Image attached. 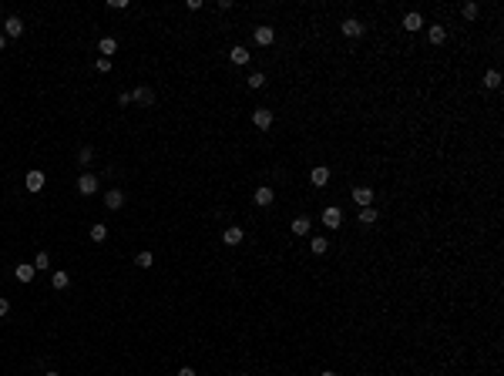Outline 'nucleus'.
Returning a JSON list of instances; mask_svg holds the SVG:
<instances>
[{"label":"nucleus","instance_id":"6","mask_svg":"<svg viewBox=\"0 0 504 376\" xmlns=\"http://www.w3.org/2000/svg\"><path fill=\"white\" fill-rule=\"evenodd\" d=\"M340 31H343L346 37H360V34H363V24L356 20V17H346L343 24H340Z\"/></svg>","mask_w":504,"mask_h":376},{"label":"nucleus","instance_id":"11","mask_svg":"<svg viewBox=\"0 0 504 376\" xmlns=\"http://www.w3.org/2000/svg\"><path fill=\"white\" fill-rule=\"evenodd\" d=\"M27 192H44V171H27Z\"/></svg>","mask_w":504,"mask_h":376},{"label":"nucleus","instance_id":"17","mask_svg":"<svg viewBox=\"0 0 504 376\" xmlns=\"http://www.w3.org/2000/svg\"><path fill=\"white\" fill-rule=\"evenodd\" d=\"M309 225H313V222H309L306 215H296L289 229H293V235H309Z\"/></svg>","mask_w":504,"mask_h":376},{"label":"nucleus","instance_id":"30","mask_svg":"<svg viewBox=\"0 0 504 376\" xmlns=\"http://www.w3.org/2000/svg\"><path fill=\"white\" fill-rule=\"evenodd\" d=\"M94 67H98L101 74H108V71H111V61H108V57H98V61H94Z\"/></svg>","mask_w":504,"mask_h":376},{"label":"nucleus","instance_id":"35","mask_svg":"<svg viewBox=\"0 0 504 376\" xmlns=\"http://www.w3.org/2000/svg\"><path fill=\"white\" fill-rule=\"evenodd\" d=\"M44 376H57V373H54V369H51V373H44Z\"/></svg>","mask_w":504,"mask_h":376},{"label":"nucleus","instance_id":"9","mask_svg":"<svg viewBox=\"0 0 504 376\" xmlns=\"http://www.w3.org/2000/svg\"><path fill=\"white\" fill-rule=\"evenodd\" d=\"M309 182L316 185V188H326V185H329V168H326V165H320V168H313Z\"/></svg>","mask_w":504,"mask_h":376},{"label":"nucleus","instance_id":"28","mask_svg":"<svg viewBox=\"0 0 504 376\" xmlns=\"http://www.w3.org/2000/svg\"><path fill=\"white\" fill-rule=\"evenodd\" d=\"M262 84H266V74H262V71L249 74V88H262Z\"/></svg>","mask_w":504,"mask_h":376},{"label":"nucleus","instance_id":"3","mask_svg":"<svg viewBox=\"0 0 504 376\" xmlns=\"http://www.w3.org/2000/svg\"><path fill=\"white\" fill-rule=\"evenodd\" d=\"M252 37H256L259 47H269L272 40H276V31H272V27H256V31H252Z\"/></svg>","mask_w":504,"mask_h":376},{"label":"nucleus","instance_id":"31","mask_svg":"<svg viewBox=\"0 0 504 376\" xmlns=\"http://www.w3.org/2000/svg\"><path fill=\"white\" fill-rule=\"evenodd\" d=\"M108 7H111V10H125V7H128V0H108Z\"/></svg>","mask_w":504,"mask_h":376},{"label":"nucleus","instance_id":"2","mask_svg":"<svg viewBox=\"0 0 504 376\" xmlns=\"http://www.w3.org/2000/svg\"><path fill=\"white\" fill-rule=\"evenodd\" d=\"M353 202H356L360 208L373 205V188H367V185H360V188H353Z\"/></svg>","mask_w":504,"mask_h":376},{"label":"nucleus","instance_id":"15","mask_svg":"<svg viewBox=\"0 0 504 376\" xmlns=\"http://www.w3.org/2000/svg\"><path fill=\"white\" fill-rule=\"evenodd\" d=\"M420 27H424V17L417 14V10H410V14L403 17V31H410V34H414V31H420Z\"/></svg>","mask_w":504,"mask_h":376},{"label":"nucleus","instance_id":"33","mask_svg":"<svg viewBox=\"0 0 504 376\" xmlns=\"http://www.w3.org/2000/svg\"><path fill=\"white\" fill-rule=\"evenodd\" d=\"M178 376H195V369L192 366H182V369H178Z\"/></svg>","mask_w":504,"mask_h":376},{"label":"nucleus","instance_id":"21","mask_svg":"<svg viewBox=\"0 0 504 376\" xmlns=\"http://www.w3.org/2000/svg\"><path fill=\"white\" fill-rule=\"evenodd\" d=\"M309 248L316 252V256H323V252L329 248V239H323V235H316V239H309Z\"/></svg>","mask_w":504,"mask_h":376},{"label":"nucleus","instance_id":"34","mask_svg":"<svg viewBox=\"0 0 504 376\" xmlns=\"http://www.w3.org/2000/svg\"><path fill=\"white\" fill-rule=\"evenodd\" d=\"M7 47V34H0V51Z\"/></svg>","mask_w":504,"mask_h":376},{"label":"nucleus","instance_id":"24","mask_svg":"<svg viewBox=\"0 0 504 376\" xmlns=\"http://www.w3.org/2000/svg\"><path fill=\"white\" fill-rule=\"evenodd\" d=\"M360 222H363V225H373V222H376V208H373V205L360 208Z\"/></svg>","mask_w":504,"mask_h":376},{"label":"nucleus","instance_id":"18","mask_svg":"<svg viewBox=\"0 0 504 376\" xmlns=\"http://www.w3.org/2000/svg\"><path fill=\"white\" fill-rule=\"evenodd\" d=\"M229 61H232V64H249V51L242 47V44H235V47L229 51Z\"/></svg>","mask_w":504,"mask_h":376},{"label":"nucleus","instance_id":"10","mask_svg":"<svg viewBox=\"0 0 504 376\" xmlns=\"http://www.w3.org/2000/svg\"><path fill=\"white\" fill-rule=\"evenodd\" d=\"M4 31H7V37H20V34H24V20H20V17H7V20H4Z\"/></svg>","mask_w":504,"mask_h":376},{"label":"nucleus","instance_id":"1","mask_svg":"<svg viewBox=\"0 0 504 376\" xmlns=\"http://www.w3.org/2000/svg\"><path fill=\"white\" fill-rule=\"evenodd\" d=\"M323 225H326V229H340V225H343V212H340V205H326L323 208Z\"/></svg>","mask_w":504,"mask_h":376},{"label":"nucleus","instance_id":"12","mask_svg":"<svg viewBox=\"0 0 504 376\" xmlns=\"http://www.w3.org/2000/svg\"><path fill=\"white\" fill-rule=\"evenodd\" d=\"M51 286L54 289H67L71 286V275H67L64 269H51Z\"/></svg>","mask_w":504,"mask_h":376},{"label":"nucleus","instance_id":"20","mask_svg":"<svg viewBox=\"0 0 504 376\" xmlns=\"http://www.w3.org/2000/svg\"><path fill=\"white\" fill-rule=\"evenodd\" d=\"M444 40H447V31H444L440 24H434V27H430V44H434V47H440Z\"/></svg>","mask_w":504,"mask_h":376},{"label":"nucleus","instance_id":"36","mask_svg":"<svg viewBox=\"0 0 504 376\" xmlns=\"http://www.w3.org/2000/svg\"><path fill=\"white\" fill-rule=\"evenodd\" d=\"M320 376H333V373H329V369H326V373H320Z\"/></svg>","mask_w":504,"mask_h":376},{"label":"nucleus","instance_id":"23","mask_svg":"<svg viewBox=\"0 0 504 376\" xmlns=\"http://www.w3.org/2000/svg\"><path fill=\"white\" fill-rule=\"evenodd\" d=\"M152 262H155L152 252H138V256H135V265H138V269H152Z\"/></svg>","mask_w":504,"mask_h":376},{"label":"nucleus","instance_id":"4","mask_svg":"<svg viewBox=\"0 0 504 376\" xmlns=\"http://www.w3.org/2000/svg\"><path fill=\"white\" fill-rule=\"evenodd\" d=\"M125 205V195H121V188H108V192H104V208H121Z\"/></svg>","mask_w":504,"mask_h":376},{"label":"nucleus","instance_id":"26","mask_svg":"<svg viewBox=\"0 0 504 376\" xmlns=\"http://www.w3.org/2000/svg\"><path fill=\"white\" fill-rule=\"evenodd\" d=\"M91 158H94V148H91V144H84V148L78 152V161H81V165H91Z\"/></svg>","mask_w":504,"mask_h":376},{"label":"nucleus","instance_id":"19","mask_svg":"<svg viewBox=\"0 0 504 376\" xmlns=\"http://www.w3.org/2000/svg\"><path fill=\"white\" fill-rule=\"evenodd\" d=\"M98 51H101V54L108 57V61H111V54L118 51V40H114V37H101V44H98Z\"/></svg>","mask_w":504,"mask_h":376},{"label":"nucleus","instance_id":"27","mask_svg":"<svg viewBox=\"0 0 504 376\" xmlns=\"http://www.w3.org/2000/svg\"><path fill=\"white\" fill-rule=\"evenodd\" d=\"M461 14H464V20H474V17L481 14V7H477V4H464V7H461Z\"/></svg>","mask_w":504,"mask_h":376},{"label":"nucleus","instance_id":"14","mask_svg":"<svg viewBox=\"0 0 504 376\" xmlns=\"http://www.w3.org/2000/svg\"><path fill=\"white\" fill-rule=\"evenodd\" d=\"M252 121H256V128H269V124H272V111H269V108H256V114H252Z\"/></svg>","mask_w":504,"mask_h":376},{"label":"nucleus","instance_id":"37","mask_svg":"<svg viewBox=\"0 0 504 376\" xmlns=\"http://www.w3.org/2000/svg\"><path fill=\"white\" fill-rule=\"evenodd\" d=\"M235 376H246V373H235Z\"/></svg>","mask_w":504,"mask_h":376},{"label":"nucleus","instance_id":"16","mask_svg":"<svg viewBox=\"0 0 504 376\" xmlns=\"http://www.w3.org/2000/svg\"><path fill=\"white\" fill-rule=\"evenodd\" d=\"M222 242H225V245H242V229H239V225L225 229V232H222Z\"/></svg>","mask_w":504,"mask_h":376},{"label":"nucleus","instance_id":"32","mask_svg":"<svg viewBox=\"0 0 504 376\" xmlns=\"http://www.w3.org/2000/svg\"><path fill=\"white\" fill-rule=\"evenodd\" d=\"M7 312H10V303H7V299H4V296H0V319H4Z\"/></svg>","mask_w":504,"mask_h":376},{"label":"nucleus","instance_id":"8","mask_svg":"<svg viewBox=\"0 0 504 376\" xmlns=\"http://www.w3.org/2000/svg\"><path fill=\"white\" fill-rule=\"evenodd\" d=\"M131 101L145 104V108H152V104H155V91H152V88H135V94H131Z\"/></svg>","mask_w":504,"mask_h":376},{"label":"nucleus","instance_id":"25","mask_svg":"<svg viewBox=\"0 0 504 376\" xmlns=\"http://www.w3.org/2000/svg\"><path fill=\"white\" fill-rule=\"evenodd\" d=\"M108 239V225H91V242H104Z\"/></svg>","mask_w":504,"mask_h":376},{"label":"nucleus","instance_id":"5","mask_svg":"<svg viewBox=\"0 0 504 376\" xmlns=\"http://www.w3.org/2000/svg\"><path fill=\"white\" fill-rule=\"evenodd\" d=\"M272 198H276V192H272L269 185H262V188H256V195H252V202H256L259 208H266V205H272Z\"/></svg>","mask_w":504,"mask_h":376},{"label":"nucleus","instance_id":"13","mask_svg":"<svg viewBox=\"0 0 504 376\" xmlns=\"http://www.w3.org/2000/svg\"><path fill=\"white\" fill-rule=\"evenodd\" d=\"M14 275H17L20 282H31L34 275H37V269H34L31 262H20V265H14Z\"/></svg>","mask_w":504,"mask_h":376},{"label":"nucleus","instance_id":"22","mask_svg":"<svg viewBox=\"0 0 504 376\" xmlns=\"http://www.w3.org/2000/svg\"><path fill=\"white\" fill-rule=\"evenodd\" d=\"M484 88H488V91L501 88V74H497V71H488V74H484Z\"/></svg>","mask_w":504,"mask_h":376},{"label":"nucleus","instance_id":"29","mask_svg":"<svg viewBox=\"0 0 504 376\" xmlns=\"http://www.w3.org/2000/svg\"><path fill=\"white\" fill-rule=\"evenodd\" d=\"M34 269H51V259H47V252H37V259H34Z\"/></svg>","mask_w":504,"mask_h":376},{"label":"nucleus","instance_id":"7","mask_svg":"<svg viewBox=\"0 0 504 376\" xmlns=\"http://www.w3.org/2000/svg\"><path fill=\"white\" fill-rule=\"evenodd\" d=\"M78 192L81 195H94L98 192V178L94 175H81L78 178Z\"/></svg>","mask_w":504,"mask_h":376}]
</instances>
